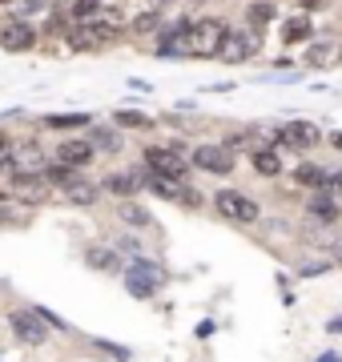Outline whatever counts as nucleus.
<instances>
[{"label": "nucleus", "mask_w": 342, "mask_h": 362, "mask_svg": "<svg viewBox=\"0 0 342 362\" xmlns=\"http://www.w3.org/2000/svg\"><path fill=\"white\" fill-rule=\"evenodd\" d=\"M33 45H37V28L28 21H8L0 28V49L4 52H28Z\"/></svg>", "instance_id": "12"}, {"label": "nucleus", "mask_w": 342, "mask_h": 362, "mask_svg": "<svg viewBox=\"0 0 342 362\" xmlns=\"http://www.w3.org/2000/svg\"><path fill=\"white\" fill-rule=\"evenodd\" d=\"M326 4H330V0H302L306 13H318V8H326Z\"/></svg>", "instance_id": "33"}, {"label": "nucleus", "mask_w": 342, "mask_h": 362, "mask_svg": "<svg viewBox=\"0 0 342 362\" xmlns=\"http://www.w3.org/2000/svg\"><path fill=\"white\" fill-rule=\"evenodd\" d=\"M326 173H330V169L310 165V161H306V165L294 169V181H298V185H306V189H326Z\"/></svg>", "instance_id": "21"}, {"label": "nucleus", "mask_w": 342, "mask_h": 362, "mask_svg": "<svg viewBox=\"0 0 342 362\" xmlns=\"http://www.w3.org/2000/svg\"><path fill=\"white\" fill-rule=\"evenodd\" d=\"M334 262H338V266H342V246H338V250H334Z\"/></svg>", "instance_id": "38"}, {"label": "nucleus", "mask_w": 342, "mask_h": 362, "mask_svg": "<svg viewBox=\"0 0 342 362\" xmlns=\"http://www.w3.org/2000/svg\"><path fill=\"white\" fill-rule=\"evenodd\" d=\"M97 197H101V185H93V181H85V177H77L73 185H65L69 206H97Z\"/></svg>", "instance_id": "17"}, {"label": "nucleus", "mask_w": 342, "mask_h": 362, "mask_svg": "<svg viewBox=\"0 0 342 362\" xmlns=\"http://www.w3.org/2000/svg\"><path fill=\"white\" fill-rule=\"evenodd\" d=\"M113 121H117L121 129H149V125H153L145 113H133V109H117V113H113Z\"/></svg>", "instance_id": "26"}, {"label": "nucleus", "mask_w": 342, "mask_h": 362, "mask_svg": "<svg viewBox=\"0 0 342 362\" xmlns=\"http://www.w3.org/2000/svg\"><path fill=\"white\" fill-rule=\"evenodd\" d=\"M4 318H8V330H13V338L20 346H45V342H49V326L40 322V314L33 310V306L8 310Z\"/></svg>", "instance_id": "6"}, {"label": "nucleus", "mask_w": 342, "mask_h": 362, "mask_svg": "<svg viewBox=\"0 0 342 362\" xmlns=\"http://www.w3.org/2000/svg\"><path fill=\"white\" fill-rule=\"evenodd\" d=\"M45 125H49V129L69 133V129H85V125H89V117H85V113H53V117H45Z\"/></svg>", "instance_id": "23"}, {"label": "nucleus", "mask_w": 342, "mask_h": 362, "mask_svg": "<svg viewBox=\"0 0 342 362\" xmlns=\"http://www.w3.org/2000/svg\"><path fill=\"white\" fill-rule=\"evenodd\" d=\"M121 278H125V290H129L137 302L158 298V290L165 286V270H161L158 262H149V258H129L125 270H121Z\"/></svg>", "instance_id": "1"}, {"label": "nucleus", "mask_w": 342, "mask_h": 362, "mask_svg": "<svg viewBox=\"0 0 342 362\" xmlns=\"http://www.w3.org/2000/svg\"><path fill=\"white\" fill-rule=\"evenodd\" d=\"M145 169L158 173V177L185 181V173H189V157H185V149L177 141L173 145H149V149H145Z\"/></svg>", "instance_id": "3"}, {"label": "nucleus", "mask_w": 342, "mask_h": 362, "mask_svg": "<svg viewBox=\"0 0 342 362\" xmlns=\"http://www.w3.org/2000/svg\"><path fill=\"white\" fill-rule=\"evenodd\" d=\"M97 13H105V8H101V0H73V4H69V21H73V25L97 21Z\"/></svg>", "instance_id": "22"}, {"label": "nucleus", "mask_w": 342, "mask_h": 362, "mask_svg": "<svg viewBox=\"0 0 342 362\" xmlns=\"http://www.w3.org/2000/svg\"><path fill=\"white\" fill-rule=\"evenodd\" d=\"M314 362H338V354H334V350H326V354H322V358H314Z\"/></svg>", "instance_id": "37"}, {"label": "nucleus", "mask_w": 342, "mask_h": 362, "mask_svg": "<svg viewBox=\"0 0 342 362\" xmlns=\"http://www.w3.org/2000/svg\"><path fill=\"white\" fill-rule=\"evenodd\" d=\"M338 362H342V358H338Z\"/></svg>", "instance_id": "39"}, {"label": "nucleus", "mask_w": 342, "mask_h": 362, "mask_svg": "<svg viewBox=\"0 0 342 362\" xmlns=\"http://www.w3.org/2000/svg\"><path fill=\"white\" fill-rule=\"evenodd\" d=\"M89 145H93V153H117V149H121V133L117 129H105V125H93V129H89Z\"/></svg>", "instance_id": "19"}, {"label": "nucleus", "mask_w": 342, "mask_h": 362, "mask_svg": "<svg viewBox=\"0 0 342 362\" xmlns=\"http://www.w3.org/2000/svg\"><path fill=\"white\" fill-rule=\"evenodd\" d=\"M121 37V28L113 25V21H85V25H73V33H69V45L77 52H101V49H109L113 40Z\"/></svg>", "instance_id": "4"}, {"label": "nucleus", "mask_w": 342, "mask_h": 362, "mask_svg": "<svg viewBox=\"0 0 342 362\" xmlns=\"http://www.w3.org/2000/svg\"><path fill=\"white\" fill-rule=\"evenodd\" d=\"M326 194L330 197H342V173H338V169H330V173H326Z\"/></svg>", "instance_id": "30"}, {"label": "nucleus", "mask_w": 342, "mask_h": 362, "mask_svg": "<svg viewBox=\"0 0 342 362\" xmlns=\"http://www.w3.org/2000/svg\"><path fill=\"white\" fill-rule=\"evenodd\" d=\"M330 334H342V318H330V326H326Z\"/></svg>", "instance_id": "34"}, {"label": "nucleus", "mask_w": 342, "mask_h": 362, "mask_svg": "<svg viewBox=\"0 0 342 362\" xmlns=\"http://www.w3.org/2000/svg\"><path fill=\"white\" fill-rule=\"evenodd\" d=\"M117 218L125 221V226H133V230H149V226H153V214H149L145 206H137L133 197L117 206Z\"/></svg>", "instance_id": "18"}, {"label": "nucleus", "mask_w": 342, "mask_h": 362, "mask_svg": "<svg viewBox=\"0 0 342 362\" xmlns=\"http://www.w3.org/2000/svg\"><path fill=\"white\" fill-rule=\"evenodd\" d=\"M101 189L121 197V202H129V197H137L145 189V169H117V173H109L101 181Z\"/></svg>", "instance_id": "9"}, {"label": "nucleus", "mask_w": 342, "mask_h": 362, "mask_svg": "<svg viewBox=\"0 0 342 362\" xmlns=\"http://www.w3.org/2000/svg\"><path fill=\"white\" fill-rule=\"evenodd\" d=\"M37 177L45 181L49 189H65V185H73L81 173H77V169H69V165H61V161H45V165L37 169Z\"/></svg>", "instance_id": "15"}, {"label": "nucleus", "mask_w": 342, "mask_h": 362, "mask_svg": "<svg viewBox=\"0 0 342 362\" xmlns=\"http://www.w3.org/2000/svg\"><path fill=\"white\" fill-rule=\"evenodd\" d=\"M278 137L290 149H314V145H322V129H318L314 121H290V125H282Z\"/></svg>", "instance_id": "11"}, {"label": "nucleus", "mask_w": 342, "mask_h": 362, "mask_svg": "<svg viewBox=\"0 0 342 362\" xmlns=\"http://www.w3.org/2000/svg\"><path fill=\"white\" fill-rule=\"evenodd\" d=\"M246 16H250V25L258 28V33H262V28L270 25V21H274V4H266V0H254L250 8H246Z\"/></svg>", "instance_id": "25"}, {"label": "nucleus", "mask_w": 342, "mask_h": 362, "mask_svg": "<svg viewBox=\"0 0 342 362\" xmlns=\"http://www.w3.org/2000/svg\"><path fill=\"white\" fill-rule=\"evenodd\" d=\"M330 145H334V149L342 153V129H338V133H330Z\"/></svg>", "instance_id": "35"}, {"label": "nucleus", "mask_w": 342, "mask_h": 362, "mask_svg": "<svg viewBox=\"0 0 342 362\" xmlns=\"http://www.w3.org/2000/svg\"><path fill=\"white\" fill-rule=\"evenodd\" d=\"M326 270H330V262H310L302 274H306V278H318V274H326Z\"/></svg>", "instance_id": "32"}, {"label": "nucleus", "mask_w": 342, "mask_h": 362, "mask_svg": "<svg viewBox=\"0 0 342 362\" xmlns=\"http://www.w3.org/2000/svg\"><path fill=\"white\" fill-rule=\"evenodd\" d=\"M250 165L258 177H278L282 173V157H278V149H270V145H258L250 153Z\"/></svg>", "instance_id": "16"}, {"label": "nucleus", "mask_w": 342, "mask_h": 362, "mask_svg": "<svg viewBox=\"0 0 342 362\" xmlns=\"http://www.w3.org/2000/svg\"><path fill=\"white\" fill-rule=\"evenodd\" d=\"M85 266L97 274H121L125 270V262H121V254L113 246H105V242H93V246H85Z\"/></svg>", "instance_id": "14"}, {"label": "nucleus", "mask_w": 342, "mask_h": 362, "mask_svg": "<svg viewBox=\"0 0 342 362\" xmlns=\"http://www.w3.org/2000/svg\"><path fill=\"white\" fill-rule=\"evenodd\" d=\"M97 350H105V354H113L117 362H129V350H125V346H113V342H97Z\"/></svg>", "instance_id": "31"}, {"label": "nucleus", "mask_w": 342, "mask_h": 362, "mask_svg": "<svg viewBox=\"0 0 342 362\" xmlns=\"http://www.w3.org/2000/svg\"><path fill=\"white\" fill-rule=\"evenodd\" d=\"M310 218H318V221H338V197H330L326 189H318V194L310 197Z\"/></svg>", "instance_id": "20"}, {"label": "nucleus", "mask_w": 342, "mask_h": 362, "mask_svg": "<svg viewBox=\"0 0 342 362\" xmlns=\"http://www.w3.org/2000/svg\"><path fill=\"white\" fill-rule=\"evenodd\" d=\"M213 206H218V214L225 221H237V226H254V221L262 218V206L250 194H242V189H218Z\"/></svg>", "instance_id": "5"}, {"label": "nucleus", "mask_w": 342, "mask_h": 362, "mask_svg": "<svg viewBox=\"0 0 342 362\" xmlns=\"http://www.w3.org/2000/svg\"><path fill=\"white\" fill-rule=\"evenodd\" d=\"M13 202H16L13 194H4V189H0V209H4V206H13Z\"/></svg>", "instance_id": "36"}, {"label": "nucleus", "mask_w": 342, "mask_h": 362, "mask_svg": "<svg viewBox=\"0 0 342 362\" xmlns=\"http://www.w3.org/2000/svg\"><path fill=\"white\" fill-rule=\"evenodd\" d=\"M189 161H194L201 173H218V177L234 173V153H230L225 145H198V149L189 153Z\"/></svg>", "instance_id": "8"}, {"label": "nucleus", "mask_w": 342, "mask_h": 362, "mask_svg": "<svg viewBox=\"0 0 342 362\" xmlns=\"http://www.w3.org/2000/svg\"><path fill=\"white\" fill-rule=\"evenodd\" d=\"M158 25H161V13L153 8V13H141L137 21H133V33H153Z\"/></svg>", "instance_id": "28"}, {"label": "nucleus", "mask_w": 342, "mask_h": 362, "mask_svg": "<svg viewBox=\"0 0 342 362\" xmlns=\"http://www.w3.org/2000/svg\"><path fill=\"white\" fill-rule=\"evenodd\" d=\"M310 37V21L306 16H290L286 25H282V40L286 45H298V40H306Z\"/></svg>", "instance_id": "24"}, {"label": "nucleus", "mask_w": 342, "mask_h": 362, "mask_svg": "<svg viewBox=\"0 0 342 362\" xmlns=\"http://www.w3.org/2000/svg\"><path fill=\"white\" fill-rule=\"evenodd\" d=\"M37 8H49V0H16V16L13 21H25V16L37 13Z\"/></svg>", "instance_id": "29"}, {"label": "nucleus", "mask_w": 342, "mask_h": 362, "mask_svg": "<svg viewBox=\"0 0 342 362\" xmlns=\"http://www.w3.org/2000/svg\"><path fill=\"white\" fill-rule=\"evenodd\" d=\"M258 45H262V33H225L218 57H222L225 65H242V61H250L254 52H258Z\"/></svg>", "instance_id": "7"}, {"label": "nucleus", "mask_w": 342, "mask_h": 362, "mask_svg": "<svg viewBox=\"0 0 342 362\" xmlns=\"http://www.w3.org/2000/svg\"><path fill=\"white\" fill-rule=\"evenodd\" d=\"M33 310L40 314V322L49 326V330H61V334H69V322L61 318V314H53V310H45V306H33Z\"/></svg>", "instance_id": "27"}, {"label": "nucleus", "mask_w": 342, "mask_h": 362, "mask_svg": "<svg viewBox=\"0 0 342 362\" xmlns=\"http://www.w3.org/2000/svg\"><path fill=\"white\" fill-rule=\"evenodd\" d=\"M93 145H89V137H65V141H57V157L53 161H61V165H69V169H85L93 161Z\"/></svg>", "instance_id": "10"}, {"label": "nucleus", "mask_w": 342, "mask_h": 362, "mask_svg": "<svg viewBox=\"0 0 342 362\" xmlns=\"http://www.w3.org/2000/svg\"><path fill=\"white\" fill-rule=\"evenodd\" d=\"M225 33H230V28H225L218 16L189 21V28H185V40H182V52H189V57H218Z\"/></svg>", "instance_id": "2"}, {"label": "nucleus", "mask_w": 342, "mask_h": 362, "mask_svg": "<svg viewBox=\"0 0 342 362\" xmlns=\"http://www.w3.org/2000/svg\"><path fill=\"white\" fill-rule=\"evenodd\" d=\"M49 157H45V149H40L33 137H25V141H13V165H8V173H37L40 165H45Z\"/></svg>", "instance_id": "13"}]
</instances>
